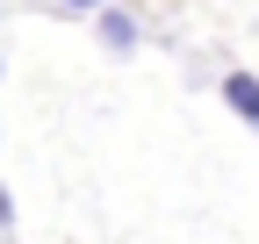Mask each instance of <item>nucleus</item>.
I'll return each mask as SVG.
<instances>
[{
    "label": "nucleus",
    "instance_id": "obj_4",
    "mask_svg": "<svg viewBox=\"0 0 259 244\" xmlns=\"http://www.w3.org/2000/svg\"><path fill=\"white\" fill-rule=\"evenodd\" d=\"M0 230H15V194L0 187Z\"/></svg>",
    "mask_w": 259,
    "mask_h": 244
},
{
    "label": "nucleus",
    "instance_id": "obj_5",
    "mask_svg": "<svg viewBox=\"0 0 259 244\" xmlns=\"http://www.w3.org/2000/svg\"><path fill=\"white\" fill-rule=\"evenodd\" d=\"M0 72H8V65H0Z\"/></svg>",
    "mask_w": 259,
    "mask_h": 244
},
{
    "label": "nucleus",
    "instance_id": "obj_2",
    "mask_svg": "<svg viewBox=\"0 0 259 244\" xmlns=\"http://www.w3.org/2000/svg\"><path fill=\"white\" fill-rule=\"evenodd\" d=\"M223 108L259 130V72H223Z\"/></svg>",
    "mask_w": 259,
    "mask_h": 244
},
{
    "label": "nucleus",
    "instance_id": "obj_3",
    "mask_svg": "<svg viewBox=\"0 0 259 244\" xmlns=\"http://www.w3.org/2000/svg\"><path fill=\"white\" fill-rule=\"evenodd\" d=\"M58 8H65V15H101L108 0H58Z\"/></svg>",
    "mask_w": 259,
    "mask_h": 244
},
{
    "label": "nucleus",
    "instance_id": "obj_1",
    "mask_svg": "<svg viewBox=\"0 0 259 244\" xmlns=\"http://www.w3.org/2000/svg\"><path fill=\"white\" fill-rule=\"evenodd\" d=\"M94 22H101V50L108 57H130V50H137V15H130V8H101Z\"/></svg>",
    "mask_w": 259,
    "mask_h": 244
}]
</instances>
